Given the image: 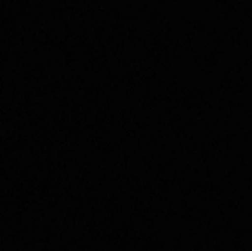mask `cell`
Here are the masks:
<instances>
[]
</instances>
